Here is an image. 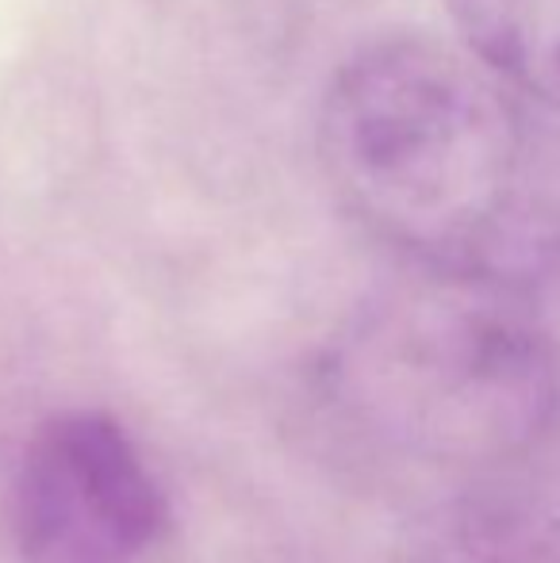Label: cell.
I'll list each match as a JSON object with an SVG mask.
<instances>
[{"label": "cell", "instance_id": "obj_1", "mask_svg": "<svg viewBox=\"0 0 560 563\" xmlns=\"http://www.w3.org/2000/svg\"><path fill=\"white\" fill-rule=\"evenodd\" d=\"M560 115L422 31L361 43L319 100L338 208L407 268L560 288Z\"/></svg>", "mask_w": 560, "mask_h": 563}, {"label": "cell", "instance_id": "obj_2", "mask_svg": "<svg viewBox=\"0 0 560 563\" xmlns=\"http://www.w3.org/2000/svg\"><path fill=\"white\" fill-rule=\"evenodd\" d=\"M334 410L376 449L487 472L560 438V353L541 291L407 268L327 356Z\"/></svg>", "mask_w": 560, "mask_h": 563}, {"label": "cell", "instance_id": "obj_3", "mask_svg": "<svg viewBox=\"0 0 560 563\" xmlns=\"http://www.w3.org/2000/svg\"><path fill=\"white\" fill-rule=\"evenodd\" d=\"M165 521L162 483L112 415L62 410L23 441L8 495L20 563H142Z\"/></svg>", "mask_w": 560, "mask_h": 563}, {"label": "cell", "instance_id": "obj_4", "mask_svg": "<svg viewBox=\"0 0 560 563\" xmlns=\"http://www.w3.org/2000/svg\"><path fill=\"white\" fill-rule=\"evenodd\" d=\"M404 563H560L557 495H480L422 526Z\"/></svg>", "mask_w": 560, "mask_h": 563}, {"label": "cell", "instance_id": "obj_5", "mask_svg": "<svg viewBox=\"0 0 560 563\" xmlns=\"http://www.w3.org/2000/svg\"><path fill=\"white\" fill-rule=\"evenodd\" d=\"M464 51L560 115V0H446Z\"/></svg>", "mask_w": 560, "mask_h": 563}, {"label": "cell", "instance_id": "obj_6", "mask_svg": "<svg viewBox=\"0 0 560 563\" xmlns=\"http://www.w3.org/2000/svg\"><path fill=\"white\" fill-rule=\"evenodd\" d=\"M549 319H553V314H549ZM553 334H557V353H560V322L553 319Z\"/></svg>", "mask_w": 560, "mask_h": 563}]
</instances>
